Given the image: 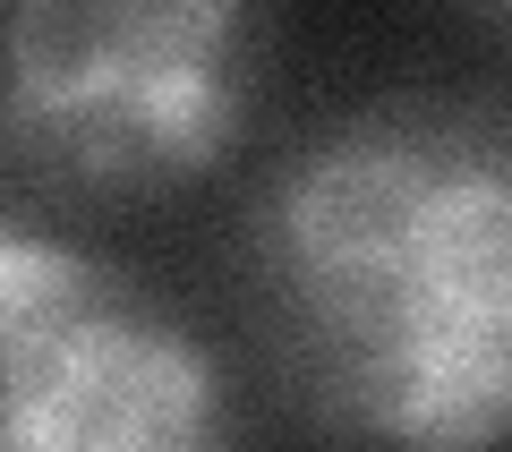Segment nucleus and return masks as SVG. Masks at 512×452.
<instances>
[{"mask_svg": "<svg viewBox=\"0 0 512 452\" xmlns=\"http://www.w3.org/2000/svg\"><path fill=\"white\" fill-rule=\"evenodd\" d=\"M282 401L342 452H512V111L393 94L291 145L239 222Z\"/></svg>", "mask_w": 512, "mask_h": 452, "instance_id": "nucleus-1", "label": "nucleus"}, {"mask_svg": "<svg viewBox=\"0 0 512 452\" xmlns=\"http://www.w3.org/2000/svg\"><path fill=\"white\" fill-rule=\"evenodd\" d=\"M265 18L231 0L0 9V163L60 205H154L214 180L265 103Z\"/></svg>", "mask_w": 512, "mask_h": 452, "instance_id": "nucleus-2", "label": "nucleus"}, {"mask_svg": "<svg viewBox=\"0 0 512 452\" xmlns=\"http://www.w3.org/2000/svg\"><path fill=\"white\" fill-rule=\"evenodd\" d=\"M0 452H231L197 333L94 248L0 214Z\"/></svg>", "mask_w": 512, "mask_h": 452, "instance_id": "nucleus-3", "label": "nucleus"}, {"mask_svg": "<svg viewBox=\"0 0 512 452\" xmlns=\"http://www.w3.org/2000/svg\"><path fill=\"white\" fill-rule=\"evenodd\" d=\"M495 26H504V35H512V9H504V18H495Z\"/></svg>", "mask_w": 512, "mask_h": 452, "instance_id": "nucleus-4", "label": "nucleus"}]
</instances>
